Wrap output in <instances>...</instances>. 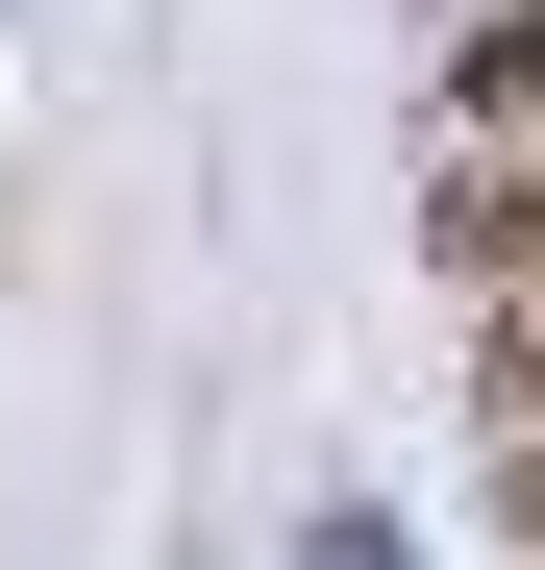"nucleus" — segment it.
<instances>
[{
    "label": "nucleus",
    "mask_w": 545,
    "mask_h": 570,
    "mask_svg": "<svg viewBox=\"0 0 545 570\" xmlns=\"http://www.w3.org/2000/svg\"><path fill=\"white\" fill-rule=\"evenodd\" d=\"M446 100H472V149H496V125H545V26H472V50H446Z\"/></svg>",
    "instance_id": "7ed1b4c3"
},
{
    "label": "nucleus",
    "mask_w": 545,
    "mask_h": 570,
    "mask_svg": "<svg viewBox=\"0 0 545 570\" xmlns=\"http://www.w3.org/2000/svg\"><path fill=\"white\" fill-rule=\"evenodd\" d=\"M472 446H545V298L472 323Z\"/></svg>",
    "instance_id": "f03ea898"
},
{
    "label": "nucleus",
    "mask_w": 545,
    "mask_h": 570,
    "mask_svg": "<svg viewBox=\"0 0 545 570\" xmlns=\"http://www.w3.org/2000/svg\"><path fill=\"white\" fill-rule=\"evenodd\" d=\"M446 298L472 323L545 298V149H446Z\"/></svg>",
    "instance_id": "f257e3e1"
},
{
    "label": "nucleus",
    "mask_w": 545,
    "mask_h": 570,
    "mask_svg": "<svg viewBox=\"0 0 545 570\" xmlns=\"http://www.w3.org/2000/svg\"><path fill=\"white\" fill-rule=\"evenodd\" d=\"M496 521H521V570H545V446H496Z\"/></svg>",
    "instance_id": "20e7f679"
}]
</instances>
